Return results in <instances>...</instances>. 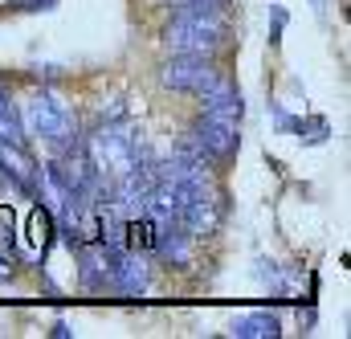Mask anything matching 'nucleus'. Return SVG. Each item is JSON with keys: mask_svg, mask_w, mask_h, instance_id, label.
<instances>
[{"mask_svg": "<svg viewBox=\"0 0 351 339\" xmlns=\"http://www.w3.org/2000/svg\"><path fill=\"white\" fill-rule=\"evenodd\" d=\"M49 336H53V339H70V336H74V331H70V323H62V319H58V323H53V331H49Z\"/></svg>", "mask_w": 351, "mask_h": 339, "instance_id": "17", "label": "nucleus"}, {"mask_svg": "<svg viewBox=\"0 0 351 339\" xmlns=\"http://www.w3.org/2000/svg\"><path fill=\"white\" fill-rule=\"evenodd\" d=\"M229 41V21L225 16H188L172 12L168 29H164V45L168 54H208L217 58Z\"/></svg>", "mask_w": 351, "mask_h": 339, "instance_id": "2", "label": "nucleus"}, {"mask_svg": "<svg viewBox=\"0 0 351 339\" xmlns=\"http://www.w3.org/2000/svg\"><path fill=\"white\" fill-rule=\"evenodd\" d=\"M0 143H25V127H21V106L12 98V86L0 78Z\"/></svg>", "mask_w": 351, "mask_h": 339, "instance_id": "11", "label": "nucleus"}, {"mask_svg": "<svg viewBox=\"0 0 351 339\" xmlns=\"http://www.w3.org/2000/svg\"><path fill=\"white\" fill-rule=\"evenodd\" d=\"M200 115L241 123V119H245V94L229 82V78H221V82H213L204 94H200Z\"/></svg>", "mask_w": 351, "mask_h": 339, "instance_id": "8", "label": "nucleus"}, {"mask_svg": "<svg viewBox=\"0 0 351 339\" xmlns=\"http://www.w3.org/2000/svg\"><path fill=\"white\" fill-rule=\"evenodd\" d=\"M0 257L16 261V209L0 204Z\"/></svg>", "mask_w": 351, "mask_h": 339, "instance_id": "12", "label": "nucleus"}, {"mask_svg": "<svg viewBox=\"0 0 351 339\" xmlns=\"http://www.w3.org/2000/svg\"><path fill=\"white\" fill-rule=\"evenodd\" d=\"M229 4L233 0H176V12H188V16H229Z\"/></svg>", "mask_w": 351, "mask_h": 339, "instance_id": "13", "label": "nucleus"}, {"mask_svg": "<svg viewBox=\"0 0 351 339\" xmlns=\"http://www.w3.org/2000/svg\"><path fill=\"white\" fill-rule=\"evenodd\" d=\"M21 127H25V135L41 139L53 156L66 152V148H74V143H82V135H78V115H74L53 90H45V86L33 90L29 102H21Z\"/></svg>", "mask_w": 351, "mask_h": 339, "instance_id": "1", "label": "nucleus"}, {"mask_svg": "<svg viewBox=\"0 0 351 339\" xmlns=\"http://www.w3.org/2000/svg\"><path fill=\"white\" fill-rule=\"evenodd\" d=\"M58 0H25V8H33V12H41V8H53Z\"/></svg>", "mask_w": 351, "mask_h": 339, "instance_id": "18", "label": "nucleus"}, {"mask_svg": "<svg viewBox=\"0 0 351 339\" xmlns=\"http://www.w3.org/2000/svg\"><path fill=\"white\" fill-rule=\"evenodd\" d=\"M225 70L217 66V58L208 54H172L160 62V82L168 90H180V94H204L213 82H221Z\"/></svg>", "mask_w": 351, "mask_h": 339, "instance_id": "4", "label": "nucleus"}, {"mask_svg": "<svg viewBox=\"0 0 351 339\" xmlns=\"http://www.w3.org/2000/svg\"><path fill=\"white\" fill-rule=\"evenodd\" d=\"M229 336L237 339H278L282 336V319L274 311H250V315H237L229 323Z\"/></svg>", "mask_w": 351, "mask_h": 339, "instance_id": "9", "label": "nucleus"}, {"mask_svg": "<svg viewBox=\"0 0 351 339\" xmlns=\"http://www.w3.org/2000/svg\"><path fill=\"white\" fill-rule=\"evenodd\" d=\"M184 143L204 160V164H229L237 152H241V123H229V119H213V115H200Z\"/></svg>", "mask_w": 351, "mask_h": 339, "instance_id": "3", "label": "nucleus"}, {"mask_svg": "<svg viewBox=\"0 0 351 339\" xmlns=\"http://www.w3.org/2000/svg\"><path fill=\"white\" fill-rule=\"evenodd\" d=\"M311 4H315V12H319V16H327V0H311Z\"/></svg>", "mask_w": 351, "mask_h": 339, "instance_id": "20", "label": "nucleus"}, {"mask_svg": "<svg viewBox=\"0 0 351 339\" xmlns=\"http://www.w3.org/2000/svg\"><path fill=\"white\" fill-rule=\"evenodd\" d=\"M4 278H12V261H4V257H0V286H4Z\"/></svg>", "mask_w": 351, "mask_h": 339, "instance_id": "19", "label": "nucleus"}, {"mask_svg": "<svg viewBox=\"0 0 351 339\" xmlns=\"http://www.w3.org/2000/svg\"><path fill=\"white\" fill-rule=\"evenodd\" d=\"M286 8L282 4H269V45H282V33H286Z\"/></svg>", "mask_w": 351, "mask_h": 339, "instance_id": "15", "label": "nucleus"}, {"mask_svg": "<svg viewBox=\"0 0 351 339\" xmlns=\"http://www.w3.org/2000/svg\"><path fill=\"white\" fill-rule=\"evenodd\" d=\"M327 139H331V123H327L323 115H311V119H306V127H302V139H298V143L319 148V143H327Z\"/></svg>", "mask_w": 351, "mask_h": 339, "instance_id": "14", "label": "nucleus"}, {"mask_svg": "<svg viewBox=\"0 0 351 339\" xmlns=\"http://www.w3.org/2000/svg\"><path fill=\"white\" fill-rule=\"evenodd\" d=\"M37 172L41 164L29 156V143H0V180L16 196H37Z\"/></svg>", "mask_w": 351, "mask_h": 339, "instance_id": "5", "label": "nucleus"}, {"mask_svg": "<svg viewBox=\"0 0 351 339\" xmlns=\"http://www.w3.org/2000/svg\"><path fill=\"white\" fill-rule=\"evenodd\" d=\"M123 250L152 257V250H156V221L147 213H135V217L123 221Z\"/></svg>", "mask_w": 351, "mask_h": 339, "instance_id": "10", "label": "nucleus"}, {"mask_svg": "<svg viewBox=\"0 0 351 339\" xmlns=\"http://www.w3.org/2000/svg\"><path fill=\"white\" fill-rule=\"evenodd\" d=\"M269 119H274V127L286 135V127H290V110H286L282 102H269Z\"/></svg>", "mask_w": 351, "mask_h": 339, "instance_id": "16", "label": "nucleus"}, {"mask_svg": "<svg viewBox=\"0 0 351 339\" xmlns=\"http://www.w3.org/2000/svg\"><path fill=\"white\" fill-rule=\"evenodd\" d=\"M221 213H225V204L221 200H213V192H200V196H192L184 209H180V225H184V233L192 237V242H204V237H213L217 229H221Z\"/></svg>", "mask_w": 351, "mask_h": 339, "instance_id": "7", "label": "nucleus"}, {"mask_svg": "<svg viewBox=\"0 0 351 339\" xmlns=\"http://www.w3.org/2000/svg\"><path fill=\"white\" fill-rule=\"evenodd\" d=\"M152 282V266L147 254H135V250H123V254L110 257V290L123 294V299H139Z\"/></svg>", "mask_w": 351, "mask_h": 339, "instance_id": "6", "label": "nucleus"}]
</instances>
